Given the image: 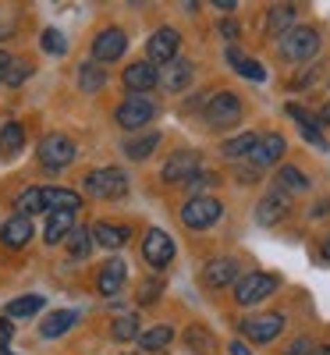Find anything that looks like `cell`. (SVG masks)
I'll return each instance as SVG.
<instances>
[{"label": "cell", "mask_w": 330, "mask_h": 355, "mask_svg": "<svg viewBox=\"0 0 330 355\" xmlns=\"http://www.w3.org/2000/svg\"><path fill=\"white\" fill-rule=\"evenodd\" d=\"M281 53L288 61H313L320 53V33L309 25H295L288 36H281Z\"/></svg>", "instance_id": "6da1fadb"}, {"label": "cell", "mask_w": 330, "mask_h": 355, "mask_svg": "<svg viewBox=\"0 0 330 355\" xmlns=\"http://www.w3.org/2000/svg\"><path fill=\"white\" fill-rule=\"evenodd\" d=\"M202 117H206L209 128H231V125L242 121V100L234 93H214L206 110H202Z\"/></svg>", "instance_id": "7a4b0ae2"}, {"label": "cell", "mask_w": 330, "mask_h": 355, "mask_svg": "<svg viewBox=\"0 0 330 355\" xmlns=\"http://www.w3.org/2000/svg\"><path fill=\"white\" fill-rule=\"evenodd\" d=\"M281 288V281L274 277V274H245L242 281L234 284V302L238 306H256V302H263V299H270Z\"/></svg>", "instance_id": "3957f363"}, {"label": "cell", "mask_w": 330, "mask_h": 355, "mask_svg": "<svg viewBox=\"0 0 330 355\" xmlns=\"http://www.w3.org/2000/svg\"><path fill=\"white\" fill-rule=\"evenodd\" d=\"M85 192L89 196H100V199H121L128 192V178H125V171H117V167L93 171V174L85 178Z\"/></svg>", "instance_id": "277c9868"}, {"label": "cell", "mask_w": 330, "mask_h": 355, "mask_svg": "<svg viewBox=\"0 0 330 355\" xmlns=\"http://www.w3.org/2000/svg\"><path fill=\"white\" fill-rule=\"evenodd\" d=\"M220 214H224V206H220V199H214V196H199V199H189V202L182 206V220H185V227H192V231H202V227H209V224H217Z\"/></svg>", "instance_id": "5b68a950"}, {"label": "cell", "mask_w": 330, "mask_h": 355, "mask_svg": "<svg viewBox=\"0 0 330 355\" xmlns=\"http://www.w3.org/2000/svg\"><path fill=\"white\" fill-rule=\"evenodd\" d=\"M157 117V103L153 100H146V96H128L121 107L114 110V121L121 125L125 132H135L142 125H149Z\"/></svg>", "instance_id": "8992f818"}, {"label": "cell", "mask_w": 330, "mask_h": 355, "mask_svg": "<svg viewBox=\"0 0 330 355\" xmlns=\"http://www.w3.org/2000/svg\"><path fill=\"white\" fill-rule=\"evenodd\" d=\"M40 164L43 167H50V171H57V167H68L75 157H78V150H75V142L68 139V135H46L43 142H40Z\"/></svg>", "instance_id": "52a82bcc"}, {"label": "cell", "mask_w": 330, "mask_h": 355, "mask_svg": "<svg viewBox=\"0 0 330 355\" xmlns=\"http://www.w3.org/2000/svg\"><path fill=\"white\" fill-rule=\"evenodd\" d=\"M199 153L196 150H177L167 164H164V171H160V178H164V182L167 185H189L192 182V178L199 174Z\"/></svg>", "instance_id": "ba28073f"}, {"label": "cell", "mask_w": 330, "mask_h": 355, "mask_svg": "<svg viewBox=\"0 0 330 355\" xmlns=\"http://www.w3.org/2000/svg\"><path fill=\"white\" fill-rule=\"evenodd\" d=\"M142 256L146 263L153 266V270H164V266H171L174 259V242H171V234L153 227V231H146V239H142Z\"/></svg>", "instance_id": "9c48e42d"}, {"label": "cell", "mask_w": 330, "mask_h": 355, "mask_svg": "<svg viewBox=\"0 0 330 355\" xmlns=\"http://www.w3.org/2000/svg\"><path fill=\"white\" fill-rule=\"evenodd\" d=\"M284 331V316L281 313H266V316H252V320H242V334L256 345H266L274 341L277 334Z\"/></svg>", "instance_id": "30bf717a"}, {"label": "cell", "mask_w": 330, "mask_h": 355, "mask_svg": "<svg viewBox=\"0 0 330 355\" xmlns=\"http://www.w3.org/2000/svg\"><path fill=\"white\" fill-rule=\"evenodd\" d=\"M177 46H182V36H177L174 28H157V33L149 36V61L167 68L171 61H177Z\"/></svg>", "instance_id": "8fae6325"}, {"label": "cell", "mask_w": 330, "mask_h": 355, "mask_svg": "<svg viewBox=\"0 0 330 355\" xmlns=\"http://www.w3.org/2000/svg\"><path fill=\"white\" fill-rule=\"evenodd\" d=\"M288 210H291L288 192L274 189L270 196H263V199H259V206H256V220H259L263 227H274L277 220H284V217H288Z\"/></svg>", "instance_id": "7c38bea8"}, {"label": "cell", "mask_w": 330, "mask_h": 355, "mask_svg": "<svg viewBox=\"0 0 330 355\" xmlns=\"http://www.w3.org/2000/svg\"><path fill=\"white\" fill-rule=\"evenodd\" d=\"M121 82H125V89H132V96H139V93H146V89H153L160 82V71H157L153 61H139V64L125 68Z\"/></svg>", "instance_id": "4fadbf2b"}, {"label": "cell", "mask_w": 330, "mask_h": 355, "mask_svg": "<svg viewBox=\"0 0 330 355\" xmlns=\"http://www.w3.org/2000/svg\"><path fill=\"white\" fill-rule=\"evenodd\" d=\"M284 150H288V142H284V135H277V132H266V135H259V146L252 150V167L259 171V167H270V164H277L281 157H284Z\"/></svg>", "instance_id": "5bb4252c"}, {"label": "cell", "mask_w": 330, "mask_h": 355, "mask_svg": "<svg viewBox=\"0 0 330 355\" xmlns=\"http://www.w3.org/2000/svg\"><path fill=\"white\" fill-rule=\"evenodd\" d=\"M238 263L234 259H209L202 266V284L206 288H227V284H238Z\"/></svg>", "instance_id": "9a60e30c"}, {"label": "cell", "mask_w": 330, "mask_h": 355, "mask_svg": "<svg viewBox=\"0 0 330 355\" xmlns=\"http://www.w3.org/2000/svg\"><path fill=\"white\" fill-rule=\"evenodd\" d=\"M192 61H185V57H177V61H171L164 71H160V85L167 89V93H185V89L192 85Z\"/></svg>", "instance_id": "2e32d148"}, {"label": "cell", "mask_w": 330, "mask_h": 355, "mask_svg": "<svg viewBox=\"0 0 330 355\" xmlns=\"http://www.w3.org/2000/svg\"><path fill=\"white\" fill-rule=\"evenodd\" d=\"M125 50H128V40H125L121 28H103V33L96 36V43H93V57H96V61H117Z\"/></svg>", "instance_id": "e0dca14e"}, {"label": "cell", "mask_w": 330, "mask_h": 355, "mask_svg": "<svg viewBox=\"0 0 330 355\" xmlns=\"http://www.w3.org/2000/svg\"><path fill=\"white\" fill-rule=\"evenodd\" d=\"M33 220L28 217H11V220H4V227H0V242H4L8 249H21V245H28V239H33Z\"/></svg>", "instance_id": "ac0fdd59"}, {"label": "cell", "mask_w": 330, "mask_h": 355, "mask_svg": "<svg viewBox=\"0 0 330 355\" xmlns=\"http://www.w3.org/2000/svg\"><path fill=\"white\" fill-rule=\"evenodd\" d=\"M125 277H128V266H125V259H107L103 263V270H100V295H117L121 291V284H125Z\"/></svg>", "instance_id": "d6986e66"}, {"label": "cell", "mask_w": 330, "mask_h": 355, "mask_svg": "<svg viewBox=\"0 0 330 355\" xmlns=\"http://www.w3.org/2000/svg\"><path fill=\"white\" fill-rule=\"evenodd\" d=\"M266 36H288L291 28H295V8L291 4H277V8H270L266 15Z\"/></svg>", "instance_id": "ffe728a7"}, {"label": "cell", "mask_w": 330, "mask_h": 355, "mask_svg": "<svg viewBox=\"0 0 330 355\" xmlns=\"http://www.w3.org/2000/svg\"><path fill=\"white\" fill-rule=\"evenodd\" d=\"M43 206L46 210H68V214H75L78 206H82V199H78V192H71V189H43Z\"/></svg>", "instance_id": "44dd1931"}, {"label": "cell", "mask_w": 330, "mask_h": 355, "mask_svg": "<svg viewBox=\"0 0 330 355\" xmlns=\"http://www.w3.org/2000/svg\"><path fill=\"white\" fill-rule=\"evenodd\" d=\"M71 231H75V214H68V210L50 214V220H46V242H50V245L68 242V234H71Z\"/></svg>", "instance_id": "7402d4cb"}, {"label": "cell", "mask_w": 330, "mask_h": 355, "mask_svg": "<svg viewBox=\"0 0 330 355\" xmlns=\"http://www.w3.org/2000/svg\"><path fill=\"white\" fill-rule=\"evenodd\" d=\"M75 320H78L75 309H57V313H50V316L40 323V334H43V338H61L64 331H71Z\"/></svg>", "instance_id": "603a6c76"}, {"label": "cell", "mask_w": 330, "mask_h": 355, "mask_svg": "<svg viewBox=\"0 0 330 355\" xmlns=\"http://www.w3.org/2000/svg\"><path fill=\"white\" fill-rule=\"evenodd\" d=\"M259 146V135L256 132H242V135H234V139H227L224 142V157L227 160H242V157H252V150Z\"/></svg>", "instance_id": "cb8c5ba5"}, {"label": "cell", "mask_w": 330, "mask_h": 355, "mask_svg": "<svg viewBox=\"0 0 330 355\" xmlns=\"http://www.w3.org/2000/svg\"><path fill=\"white\" fill-rule=\"evenodd\" d=\"M93 234H96V242L107 245V249H121V245L128 242V227H121V224H107V220H100V224L93 227Z\"/></svg>", "instance_id": "d4e9b609"}, {"label": "cell", "mask_w": 330, "mask_h": 355, "mask_svg": "<svg viewBox=\"0 0 330 355\" xmlns=\"http://www.w3.org/2000/svg\"><path fill=\"white\" fill-rule=\"evenodd\" d=\"M227 61H231V68H234L238 75H245L249 82H263V78H266L263 64H259V61H249V57H242V53H238L234 46L227 50Z\"/></svg>", "instance_id": "484cf974"}, {"label": "cell", "mask_w": 330, "mask_h": 355, "mask_svg": "<svg viewBox=\"0 0 330 355\" xmlns=\"http://www.w3.org/2000/svg\"><path fill=\"white\" fill-rule=\"evenodd\" d=\"M277 189H281V192H306V189H309V178L298 171V167L284 164V167L277 171Z\"/></svg>", "instance_id": "4316f807"}, {"label": "cell", "mask_w": 330, "mask_h": 355, "mask_svg": "<svg viewBox=\"0 0 330 355\" xmlns=\"http://www.w3.org/2000/svg\"><path fill=\"white\" fill-rule=\"evenodd\" d=\"M160 146V135L157 132H146V135H139V139H128L125 142V153L132 157V160H146L149 153H153Z\"/></svg>", "instance_id": "83f0119b"}, {"label": "cell", "mask_w": 330, "mask_h": 355, "mask_svg": "<svg viewBox=\"0 0 330 355\" xmlns=\"http://www.w3.org/2000/svg\"><path fill=\"white\" fill-rule=\"evenodd\" d=\"M103 82H107V75H103V68H100L96 61H89V64L78 68V85H82V93H100Z\"/></svg>", "instance_id": "f1b7e54d"}, {"label": "cell", "mask_w": 330, "mask_h": 355, "mask_svg": "<svg viewBox=\"0 0 330 355\" xmlns=\"http://www.w3.org/2000/svg\"><path fill=\"white\" fill-rule=\"evenodd\" d=\"M15 206H18V214H21V217L43 214V210H46V206H43V189H25V192H18Z\"/></svg>", "instance_id": "f546056e"}, {"label": "cell", "mask_w": 330, "mask_h": 355, "mask_svg": "<svg viewBox=\"0 0 330 355\" xmlns=\"http://www.w3.org/2000/svg\"><path fill=\"white\" fill-rule=\"evenodd\" d=\"M43 309V295H25V299H11L4 306V316H36Z\"/></svg>", "instance_id": "4dcf8cb0"}, {"label": "cell", "mask_w": 330, "mask_h": 355, "mask_svg": "<svg viewBox=\"0 0 330 355\" xmlns=\"http://www.w3.org/2000/svg\"><path fill=\"white\" fill-rule=\"evenodd\" d=\"M171 341H174V331H171V327H153V331L139 334V348H142V352H160V348H167Z\"/></svg>", "instance_id": "1f68e13d"}, {"label": "cell", "mask_w": 330, "mask_h": 355, "mask_svg": "<svg viewBox=\"0 0 330 355\" xmlns=\"http://www.w3.org/2000/svg\"><path fill=\"white\" fill-rule=\"evenodd\" d=\"M68 252H71L75 259H85L89 252H93V231L75 227V231L68 234Z\"/></svg>", "instance_id": "d6a6232c"}, {"label": "cell", "mask_w": 330, "mask_h": 355, "mask_svg": "<svg viewBox=\"0 0 330 355\" xmlns=\"http://www.w3.org/2000/svg\"><path fill=\"white\" fill-rule=\"evenodd\" d=\"M21 142H25V132H21L18 121H8L4 128H0V150H4V153H18Z\"/></svg>", "instance_id": "836d02e7"}, {"label": "cell", "mask_w": 330, "mask_h": 355, "mask_svg": "<svg viewBox=\"0 0 330 355\" xmlns=\"http://www.w3.org/2000/svg\"><path fill=\"white\" fill-rule=\"evenodd\" d=\"M110 334H114V341H132V338H139V320H135V316H117L114 327H110Z\"/></svg>", "instance_id": "e575fe53"}, {"label": "cell", "mask_w": 330, "mask_h": 355, "mask_svg": "<svg viewBox=\"0 0 330 355\" xmlns=\"http://www.w3.org/2000/svg\"><path fill=\"white\" fill-rule=\"evenodd\" d=\"M185 341H189L192 352H206L209 345H214V334H209L206 327H189V331H185Z\"/></svg>", "instance_id": "d590c367"}, {"label": "cell", "mask_w": 330, "mask_h": 355, "mask_svg": "<svg viewBox=\"0 0 330 355\" xmlns=\"http://www.w3.org/2000/svg\"><path fill=\"white\" fill-rule=\"evenodd\" d=\"M43 50H46V53H57V57H64V53H68V40L57 33V28H46V33H43Z\"/></svg>", "instance_id": "8d00e7d4"}, {"label": "cell", "mask_w": 330, "mask_h": 355, "mask_svg": "<svg viewBox=\"0 0 330 355\" xmlns=\"http://www.w3.org/2000/svg\"><path fill=\"white\" fill-rule=\"evenodd\" d=\"M214 185H217V178H214V174H196L192 182H189V192H192V199H199L206 189H214Z\"/></svg>", "instance_id": "74e56055"}, {"label": "cell", "mask_w": 330, "mask_h": 355, "mask_svg": "<svg viewBox=\"0 0 330 355\" xmlns=\"http://www.w3.org/2000/svg\"><path fill=\"white\" fill-rule=\"evenodd\" d=\"M298 132H302V139H306V142H313L316 150H330V146H327V139L320 135V128H316V125H302Z\"/></svg>", "instance_id": "f35d334b"}, {"label": "cell", "mask_w": 330, "mask_h": 355, "mask_svg": "<svg viewBox=\"0 0 330 355\" xmlns=\"http://www.w3.org/2000/svg\"><path fill=\"white\" fill-rule=\"evenodd\" d=\"M157 299H160V281H146L142 291H139V302L149 306V302H157Z\"/></svg>", "instance_id": "ab89813d"}, {"label": "cell", "mask_w": 330, "mask_h": 355, "mask_svg": "<svg viewBox=\"0 0 330 355\" xmlns=\"http://www.w3.org/2000/svg\"><path fill=\"white\" fill-rule=\"evenodd\" d=\"M25 75H28V64H25V61H11V68H8V78H4V82H8V85H21V78H25Z\"/></svg>", "instance_id": "60d3db41"}, {"label": "cell", "mask_w": 330, "mask_h": 355, "mask_svg": "<svg viewBox=\"0 0 330 355\" xmlns=\"http://www.w3.org/2000/svg\"><path fill=\"white\" fill-rule=\"evenodd\" d=\"M313 352H316V348H313V338H295L284 355H313Z\"/></svg>", "instance_id": "b9f144b4"}, {"label": "cell", "mask_w": 330, "mask_h": 355, "mask_svg": "<svg viewBox=\"0 0 330 355\" xmlns=\"http://www.w3.org/2000/svg\"><path fill=\"white\" fill-rule=\"evenodd\" d=\"M284 110H288V117H295V121H298V128H302V125H316V121H313V114H306L298 103H288Z\"/></svg>", "instance_id": "7bdbcfd3"}, {"label": "cell", "mask_w": 330, "mask_h": 355, "mask_svg": "<svg viewBox=\"0 0 330 355\" xmlns=\"http://www.w3.org/2000/svg\"><path fill=\"white\" fill-rule=\"evenodd\" d=\"M15 338V327H11V320H0V348H4L8 341Z\"/></svg>", "instance_id": "ee69618b"}, {"label": "cell", "mask_w": 330, "mask_h": 355, "mask_svg": "<svg viewBox=\"0 0 330 355\" xmlns=\"http://www.w3.org/2000/svg\"><path fill=\"white\" fill-rule=\"evenodd\" d=\"M220 36H224V40H234V36H238V21L224 18V21H220Z\"/></svg>", "instance_id": "f6af8a7d"}, {"label": "cell", "mask_w": 330, "mask_h": 355, "mask_svg": "<svg viewBox=\"0 0 330 355\" xmlns=\"http://www.w3.org/2000/svg\"><path fill=\"white\" fill-rule=\"evenodd\" d=\"M330 214V199H323V202H316L313 210H309V217H327Z\"/></svg>", "instance_id": "bcb514c9"}, {"label": "cell", "mask_w": 330, "mask_h": 355, "mask_svg": "<svg viewBox=\"0 0 330 355\" xmlns=\"http://www.w3.org/2000/svg\"><path fill=\"white\" fill-rule=\"evenodd\" d=\"M11 61H15V57H8L4 50H0V82L8 78V68H11Z\"/></svg>", "instance_id": "7dc6e473"}, {"label": "cell", "mask_w": 330, "mask_h": 355, "mask_svg": "<svg viewBox=\"0 0 330 355\" xmlns=\"http://www.w3.org/2000/svg\"><path fill=\"white\" fill-rule=\"evenodd\" d=\"M227 352H231V355H252V352H249L242 341H231V345H227Z\"/></svg>", "instance_id": "c3c4849f"}, {"label": "cell", "mask_w": 330, "mask_h": 355, "mask_svg": "<svg viewBox=\"0 0 330 355\" xmlns=\"http://www.w3.org/2000/svg\"><path fill=\"white\" fill-rule=\"evenodd\" d=\"M214 8H220V11H234L238 4H234V0H214Z\"/></svg>", "instance_id": "681fc988"}, {"label": "cell", "mask_w": 330, "mask_h": 355, "mask_svg": "<svg viewBox=\"0 0 330 355\" xmlns=\"http://www.w3.org/2000/svg\"><path fill=\"white\" fill-rule=\"evenodd\" d=\"M316 125H330V103L320 110V117H316Z\"/></svg>", "instance_id": "f907efd6"}, {"label": "cell", "mask_w": 330, "mask_h": 355, "mask_svg": "<svg viewBox=\"0 0 330 355\" xmlns=\"http://www.w3.org/2000/svg\"><path fill=\"white\" fill-rule=\"evenodd\" d=\"M313 355H330V345H323V348H316Z\"/></svg>", "instance_id": "816d5d0a"}, {"label": "cell", "mask_w": 330, "mask_h": 355, "mask_svg": "<svg viewBox=\"0 0 330 355\" xmlns=\"http://www.w3.org/2000/svg\"><path fill=\"white\" fill-rule=\"evenodd\" d=\"M323 259H330V239L323 242Z\"/></svg>", "instance_id": "f5cc1de1"}, {"label": "cell", "mask_w": 330, "mask_h": 355, "mask_svg": "<svg viewBox=\"0 0 330 355\" xmlns=\"http://www.w3.org/2000/svg\"><path fill=\"white\" fill-rule=\"evenodd\" d=\"M0 355H11V352H0Z\"/></svg>", "instance_id": "db71d44e"}]
</instances>
